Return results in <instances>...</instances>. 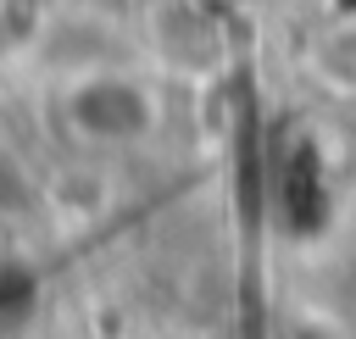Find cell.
<instances>
[{
	"mask_svg": "<svg viewBox=\"0 0 356 339\" xmlns=\"http://www.w3.org/2000/svg\"><path fill=\"white\" fill-rule=\"evenodd\" d=\"M317 72L334 83V89H356V28H339L334 39H323V50H317Z\"/></svg>",
	"mask_w": 356,
	"mask_h": 339,
	"instance_id": "1",
	"label": "cell"
}]
</instances>
